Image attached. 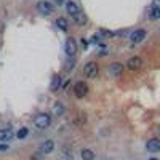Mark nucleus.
I'll list each match as a JSON object with an SVG mask.
<instances>
[{"label":"nucleus","instance_id":"f257e3e1","mask_svg":"<svg viewBox=\"0 0 160 160\" xmlns=\"http://www.w3.org/2000/svg\"><path fill=\"white\" fill-rule=\"evenodd\" d=\"M50 123H51V115H50V114H47V112L38 114V115L34 118V125H35L37 128H40V130L48 128V127H50Z\"/></svg>","mask_w":160,"mask_h":160},{"label":"nucleus","instance_id":"f03ea898","mask_svg":"<svg viewBox=\"0 0 160 160\" xmlns=\"http://www.w3.org/2000/svg\"><path fill=\"white\" fill-rule=\"evenodd\" d=\"M98 64L95 62V61H90V62H87L85 64V68H83V74H85V77H88V78H93V77H96L98 75Z\"/></svg>","mask_w":160,"mask_h":160},{"label":"nucleus","instance_id":"7ed1b4c3","mask_svg":"<svg viewBox=\"0 0 160 160\" xmlns=\"http://www.w3.org/2000/svg\"><path fill=\"white\" fill-rule=\"evenodd\" d=\"M74 93H75V96H77V98H83V96H87V93H88V85H87L85 82H78V83H75V87H74Z\"/></svg>","mask_w":160,"mask_h":160},{"label":"nucleus","instance_id":"20e7f679","mask_svg":"<svg viewBox=\"0 0 160 160\" xmlns=\"http://www.w3.org/2000/svg\"><path fill=\"white\" fill-rule=\"evenodd\" d=\"M64 50H66V55H68L69 58H72L75 53H77V43H75V40L71 37V38H68V42H66V47H64Z\"/></svg>","mask_w":160,"mask_h":160},{"label":"nucleus","instance_id":"39448f33","mask_svg":"<svg viewBox=\"0 0 160 160\" xmlns=\"http://www.w3.org/2000/svg\"><path fill=\"white\" fill-rule=\"evenodd\" d=\"M127 68L131 69V71H138V69H141V68H142V59H141L139 56H133V58H130V59L127 61Z\"/></svg>","mask_w":160,"mask_h":160},{"label":"nucleus","instance_id":"423d86ee","mask_svg":"<svg viewBox=\"0 0 160 160\" xmlns=\"http://www.w3.org/2000/svg\"><path fill=\"white\" fill-rule=\"evenodd\" d=\"M146 149L149 152L155 154V152H160V139L158 138H151L148 142H146Z\"/></svg>","mask_w":160,"mask_h":160},{"label":"nucleus","instance_id":"0eeeda50","mask_svg":"<svg viewBox=\"0 0 160 160\" xmlns=\"http://www.w3.org/2000/svg\"><path fill=\"white\" fill-rule=\"evenodd\" d=\"M146 35H148V32H146L144 29H136L135 32H131L130 38H131L133 43H139V42H142V40L146 38Z\"/></svg>","mask_w":160,"mask_h":160},{"label":"nucleus","instance_id":"6e6552de","mask_svg":"<svg viewBox=\"0 0 160 160\" xmlns=\"http://www.w3.org/2000/svg\"><path fill=\"white\" fill-rule=\"evenodd\" d=\"M37 10L42 13V15H50L53 11V5L50 2H47V0H42V2L37 3Z\"/></svg>","mask_w":160,"mask_h":160},{"label":"nucleus","instance_id":"1a4fd4ad","mask_svg":"<svg viewBox=\"0 0 160 160\" xmlns=\"http://www.w3.org/2000/svg\"><path fill=\"white\" fill-rule=\"evenodd\" d=\"M66 10H68V13L71 16H75L77 13H80V7L77 2H74V0H69V2H66Z\"/></svg>","mask_w":160,"mask_h":160},{"label":"nucleus","instance_id":"9d476101","mask_svg":"<svg viewBox=\"0 0 160 160\" xmlns=\"http://www.w3.org/2000/svg\"><path fill=\"white\" fill-rule=\"evenodd\" d=\"M53 149H55V141L51 139H47L45 142H42V146H40V154H50L53 152Z\"/></svg>","mask_w":160,"mask_h":160},{"label":"nucleus","instance_id":"9b49d317","mask_svg":"<svg viewBox=\"0 0 160 160\" xmlns=\"http://www.w3.org/2000/svg\"><path fill=\"white\" fill-rule=\"evenodd\" d=\"M109 72H111L112 75H115V77L122 75V74H123V66L120 64V62H112V64L109 66Z\"/></svg>","mask_w":160,"mask_h":160},{"label":"nucleus","instance_id":"f8f14e48","mask_svg":"<svg viewBox=\"0 0 160 160\" xmlns=\"http://www.w3.org/2000/svg\"><path fill=\"white\" fill-rule=\"evenodd\" d=\"M151 19H160V3L155 0L154 5L151 7Z\"/></svg>","mask_w":160,"mask_h":160},{"label":"nucleus","instance_id":"ddd939ff","mask_svg":"<svg viewBox=\"0 0 160 160\" xmlns=\"http://www.w3.org/2000/svg\"><path fill=\"white\" fill-rule=\"evenodd\" d=\"M72 19H74V22L78 24V26H83V24H87V21H88L87 16H85V13H82V11L77 13L75 16H72Z\"/></svg>","mask_w":160,"mask_h":160},{"label":"nucleus","instance_id":"4468645a","mask_svg":"<svg viewBox=\"0 0 160 160\" xmlns=\"http://www.w3.org/2000/svg\"><path fill=\"white\" fill-rule=\"evenodd\" d=\"M13 138V131L10 128H2L0 130V141H8Z\"/></svg>","mask_w":160,"mask_h":160},{"label":"nucleus","instance_id":"2eb2a0df","mask_svg":"<svg viewBox=\"0 0 160 160\" xmlns=\"http://www.w3.org/2000/svg\"><path fill=\"white\" fill-rule=\"evenodd\" d=\"M59 87H61V77H59V75H53V78H51V85H50L51 91H56Z\"/></svg>","mask_w":160,"mask_h":160},{"label":"nucleus","instance_id":"dca6fc26","mask_svg":"<svg viewBox=\"0 0 160 160\" xmlns=\"http://www.w3.org/2000/svg\"><path fill=\"white\" fill-rule=\"evenodd\" d=\"M80 155H82L83 160H95V152L90 151V149H82V152H80Z\"/></svg>","mask_w":160,"mask_h":160},{"label":"nucleus","instance_id":"f3484780","mask_svg":"<svg viewBox=\"0 0 160 160\" xmlns=\"http://www.w3.org/2000/svg\"><path fill=\"white\" fill-rule=\"evenodd\" d=\"M56 26H58L61 31H68L69 29V22H68V19H66V18H58L56 19Z\"/></svg>","mask_w":160,"mask_h":160},{"label":"nucleus","instance_id":"a211bd4d","mask_svg":"<svg viewBox=\"0 0 160 160\" xmlns=\"http://www.w3.org/2000/svg\"><path fill=\"white\" fill-rule=\"evenodd\" d=\"M53 112H55L56 115H62L64 114V106H62V102H55V106H53Z\"/></svg>","mask_w":160,"mask_h":160},{"label":"nucleus","instance_id":"6ab92c4d","mask_svg":"<svg viewBox=\"0 0 160 160\" xmlns=\"http://www.w3.org/2000/svg\"><path fill=\"white\" fill-rule=\"evenodd\" d=\"M28 133H29V130L26 128V127H22V128H19V131L16 133V136H18L19 139H22V138H26V136H28Z\"/></svg>","mask_w":160,"mask_h":160},{"label":"nucleus","instance_id":"aec40b11","mask_svg":"<svg viewBox=\"0 0 160 160\" xmlns=\"http://www.w3.org/2000/svg\"><path fill=\"white\" fill-rule=\"evenodd\" d=\"M66 71H72L74 69V61H68L66 62V68H64Z\"/></svg>","mask_w":160,"mask_h":160},{"label":"nucleus","instance_id":"412c9836","mask_svg":"<svg viewBox=\"0 0 160 160\" xmlns=\"http://www.w3.org/2000/svg\"><path fill=\"white\" fill-rule=\"evenodd\" d=\"M99 35H102V37H111V35H112V32H111V31H104V29H102V31H99Z\"/></svg>","mask_w":160,"mask_h":160},{"label":"nucleus","instance_id":"4be33fe9","mask_svg":"<svg viewBox=\"0 0 160 160\" xmlns=\"http://www.w3.org/2000/svg\"><path fill=\"white\" fill-rule=\"evenodd\" d=\"M2 151H8V144H0V152Z\"/></svg>","mask_w":160,"mask_h":160},{"label":"nucleus","instance_id":"5701e85b","mask_svg":"<svg viewBox=\"0 0 160 160\" xmlns=\"http://www.w3.org/2000/svg\"><path fill=\"white\" fill-rule=\"evenodd\" d=\"M87 45H88V42H87L85 38H82V47H83V48H87Z\"/></svg>","mask_w":160,"mask_h":160},{"label":"nucleus","instance_id":"b1692460","mask_svg":"<svg viewBox=\"0 0 160 160\" xmlns=\"http://www.w3.org/2000/svg\"><path fill=\"white\" fill-rule=\"evenodd\" d=\"M32 157H34L32 160H40V154H35V155H32Z\"/></svg>","mask_w":160,"mask_h":160},{"label":"nucleus","instance_id":"393cba45","mask_svg":"<svg viewBox=\"0 0 160 160\" xmlns=\"http://www.w3.org/2000/svg\"><path fill=\"white\" fill-rule=\"evenodd\" d=\"M62 2H64V0H56V3H58V5H62Z\"/></svg>","mask_w":160,"mask_h":160},{"label":"nucleus","instance_id":"a878e982","mask_svg":"<svg viewBox=\"0 0 160 160\" xmlns=\"http://www.w3.org/2000/svg\"><path fill=\"white\" fill-rule=\"evenodd\" d=\"M158 131H160V127H158Z\"/></svg>","mask_w":160,"mask_h":160}]
</instances>
